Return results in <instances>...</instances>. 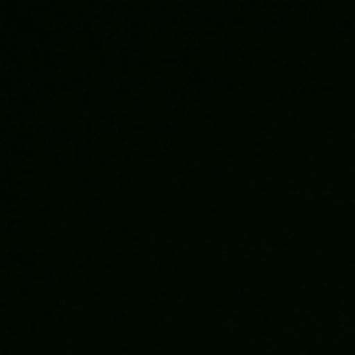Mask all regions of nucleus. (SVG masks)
Returning <instances> with one entry per match:
<instances>
[]
</instances>
